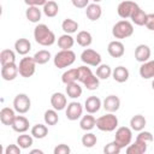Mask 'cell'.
<instances>
[{
    "label": "cell",
    "mask_w": 154,
    "mask_h": 154,
    "mask_svg": "<svg viewBox=\"0 0 154 154\" xmlns=\"http://www.w3.org/2000/svg\"><path fill=\"white\" fill-rule=\"evenodd\" d=\"M22 148L18 144H8L5 149V154H20Z\"/></svg>",
    "instance_id": "45"
},
{
    "label": "cell",
    "mask_w": 154,
    "mask_h": 154,
    "mask_svg": "<svg viewBox=\"0 0 154 154\" xmlns=\"http://www.w3.org/2000/svg\"><path fill=\"white\" fill-rule=\"evenodd\" d=\"M152 88H153V90H154V79H153V82H152Z\"/></svg>",
    "instance_id": "51"
},
{
    "label": "cell",
    "mask_w": 154,
    "mask_h": 154,
    "mask_svg": "<svg viewBox=\"0 0 154 154\" xmlns=\"http://www.w3.org/2000/svg\"><path fill=\"white\" fill-rule=\"evenodd\" d=\"M0 63L1 66L8 65V64H14L16 63V54L12 49H2L0 53Z\"/></svg>",
    "instance_id": "34"
},
{
    "label": "cell",
    "mask_w": 154,
    "mask_h": 154,
    "mask_svg": "<svg viewBox=\"0 0 154 154\" xmlns=\"http://www.w3.org/2000/svg\"><path fill=\"white\" fill-rule=\"evenodd\" d=\"M17 144H18L22 149H28V148H30V147L34 144V137H32V135H26V134L19 135V136L17 137Z\"/></svg>",
    "instance_id": "38"
},
{
    "label": "cell",
    "mask_w": 154,
    "mask_h": 154,
    "mask_svg": "<svg viewBox=\"0 0 154 154\" xmlns=\"http://www.w3.org/2000/svg\"><path fill=\"white\" fill-rule=\"evenodd\" d=\"M34 38L38 45L43 47H48L54 45L55 34L46 24H37L34 29Z\"/></svg>",
    "instance_id": "1"
},
{
    "label": "cell",
    "mask_w": 154,
    "mask_h": 154,
    "mask_svg": "<svg viewBox=\"0 0 154 154\" xmlns=\"http://www.w3.org/2000/svg\"><path fill=\"white\" fill-rule=\"evenodd\" d=\"M102 14V8L99 4L96 2H93V4H89L87 7H85V16L88 17L89 20L91 22H95L97 19H100Z\"/></svg>",
    "instance_id": "21"
},
{
    "label": "cell",
    "mask_w": 154,
    "mask_h": 154,
    "mask_svg": "<svg viewBox=\"0 0 154 154\" xmlns=\"http://www.w3.org/2000/svg\"><path fill=\"white\" fill-rule=\"evenodd\" d=\"M102 107L105 108L106 112H111L114 113L119 109L120 107V99L117 95H108L105 97V100L102 101Z\"/></svg>",
    "instance_id": "13"
},
{
    "label": "cell",
    "mask_w": 154,
    "mask_h": 154,
    "mask_svg": "<svg viewBox=\"0 0 154 154\" xmlns=\"http://www.w3.org/2000/svg\"><path fill=\"white\" fill-rule=\"evenodd\" d=\"M96 126V119L91 113H88L85 116L81 117L79 120V128L84 131H90L91 129H94Z\"/></svg>",
    "instance_id": "25"
},
{
    "label": "cell",
    "mask_w": 154,
    "mask_h": 154,
    "mask_svg": "<svg viewBox=\"0 0 154 154\" xmlns=\"http://www.w3.org/2000/svg\"><path fill=\"white\" fill-rule=\"evenodd\" d=\"M129 70L125 66H117L113 71H112V77L116 82L118 83H124L129 79Z\"/></svg>",
    "instance_id": "24"
},
{
    "label": "cell",
    "mask_w": 154,
    "mask_h": 154,
    "mask_svg": "<svg viewBox=\"0 0 154 154\" xmlns=\"http://www.w3.org/2000/svg\"><path fill=\"white\" fill-rule=\"evenodd\" d=\"M150 48L144 45V43H141L138 45L136 48H135V59L138 61V63H146L149 60L150 58Z\"/></svg>",
    "instance_id": "18"
},
{
    "label": "cell",
    "mask_w": 154,
    "mask_h": 154,
    "mask_svg": "<svg viewBox=\"0 0 154 154\" xmlns=\"http://www.w3.org/2000/svg\"><path fill=\"white\" fill-rule=\"evenodd\" d=\"M48 0H24L25 5L28 6H43Z\"/></svg>",
    "instance_id": "48"
},
{
    "label": "cell",
    "mask_w": 154,
    "mask_h": 154,
    "mask_svg": "<svg viewBox=\"0 0 154 154\" xmlns=\"http://www.w3.org/2000/svg\"><path fill=\"white\" fill-rule=\"evenodd\" d=\"M16 109L14 108H10V107H4L0 111V122L4 125L11 126L16 119Z\"/></svg>",
    "instance_id": "20"
},
{
    "label": "cell",
    "mask_w": 154,
    "mask_h": 154,
    "mask_svg": "<svg viewBox=\"0 0 154 154\" xmlns=\"http://www.w3.org/2000/svg\"><path fill=\"white\" fill-rule=\"evenodd\" d=\"M89 1L90 0H71L72 5L76 8H85L89 5Z\"/></svg>",
    "instance_id": "47"
},
{
    "label": "cell",
    "mask_w": 154,
    "mask_h": 154,
    "mask_svg": "<svg viewBox=\"0 0 154 154\" xmlns=\"http://www.w3.org/2000/svg\"><path fill=\"white\" fill-rule=\"evenodd\" d=\"M18 65L16 63L1 66V77L4 81H13L18 76Z\"/></svg>",
    "instance_id": "14"
},
{
    "label": "cell",
    "mask_w": 154,
    "mask_h": 154,
    "mask_svg": "<svg viewBox=\"0 0 154 154\" xmlns=\"http://www.w3.org/2000/svg\"><path fill=\"white\" fill-rule=\"evenodd\" d=\"M51 57H52L51 52L47 49H41L34 54V59H35L36 64H38V65H43V64L48 63L51 60Z\"/></svg>",
    "instance_id": "39"
},
{
    "label": "cell",
    "mask_w": 154,
    "mask_h": 154,
    "mask_svg": "<svg viewBox=\"0 0 154 154\" xmlns=\"http://www.w3.org/2000/svg\"><path fill=\"white\" fill-rule=\"evenodd\" d=\"M31 49V43L28 38H18L14 42V51L19 54V55H26Z\"/></svg>",
    "instance_id": "23"
},
{
    "label": "cell",
    "mask_w": 154,
    "mask_h": 154,
    "mask_svg": "<svg viewBox=\"0 0 154 154\" xmlns=\"http://www.w3.org/2000/svg\"><path fill=\"white\" fill-rule=\"evenodd\" d=\"M147 124V120L146 118L142 116V114H136L131 119H130V128L134 130V131H141L144 129Z\"/></svg>",
    "instance_id": "29"
},
{
    "label": "cell",
    "mask_w": 154,
    "mask_h": 154,
    "mask_svg": "<svg viewBox=\"0 0 154 154\" xmlns=\"http://www.w3.org/2000/svg\"><path fill=\"white\" fill-rule=\"evenodd\" d=\"M130 19H131V22L134 23V24H136V25H138V26H142V25H144L146 24V19H147V13L138 6L135 11H134V13L131 14V17H130Z\"/></svg>",
    "instance_id": "27"
},
{
    "label": "cell",
    "mask_w": 154,
    "mask_h": 154,
    "mask_svg": "<svg viewBox=\"0 0 154 154\" xmlns=\"http://www.w3.org/2000/svg\"><path fill=\"white\" fill-rule=\"evenodd\" d=\"M132 34H134V25L131 22L126 19H122L117 22L112 28V35L114 38H118V40L128 38Z\"/></svg>",
    "instance_id": "4"
},
{
    "label": "cell",
    "mask_w": 154,
    "mask_h": 154,
    "mask_svg": "<svg viewBox=\"0 0 154 154\" xmlns=\"http://www.w3.org/2000/svg\"><path fill=\"white\" fill-rule=\"evenodd\" d=\"M112 69L109 65L107 64H100L97 67H96V76L99 77V79H108L112 75Z\"/></svg>",
    "instance_id": "37"
},
{
    "label": "cell",
    "mask_w": 154,
    "mask_h": 154,
    "mask_svg": "<svg viewBox=\"0 0 154 154\" xmlns=\"http://www.w3.org/2000/svg\"><path fill=\"white\" fill-rule=\"evenodd\" d=\"M147 29L154 31V13H148L147 14V19H146V24Z\"/></svg>",
    "instance_id": "46"
},
{
    "label": "cell",
    "mask_w": 154,
    "mask_h": 154,
    "mask_svg": "<svg viewBox=\"0 0 154 154\" xmlns=\"http://www.w3.org/2000/svg\"><path fill=\"white\" fill-rule=\"evenodd\" d=\"M76 41L81 47H89L91 45V42H93V36H91V34L89 31L82 30V31H79L77 34Z\"/></svg>",
    "instance_id": "30"
},
{
    "label": "cell",
    "mask_w": 154,
    "mask_h": 154,
    "mask_svg": "<svg viewBox=\"0 0 154 154\" xmlns=\"http://www.w3.org/2000/svg\"><path fill=\"white\" fill-rule=\"evenodd\" d=\"M75 61H76V54H75V52L72 49H61L53 58L54 66L58 67V69L69 67Z\"/></svg>",
    "instance_id": "3"
},
{
    "label": "cell",
    "mask_w": 154,
    "mask_h": 154,
    "mask_svg": "<svg viewBox=\"0 0 154 154\" xmlns=\"http://www.w3.org/2000/svg\"><path fill=\"white\" fill-rule=\"evenodd\" d=\"M96 128L103 132H112L118 128V118L116 114L108 112L96 119Z\"/></svg>",
    "instance_id": "5"
},
{
    "label": "cell",
    "mask_w": 154,
    "mask_h": 154,
    "mask_svg": "<svg viewBox=\"0 0 154 154\" xmlns=\"http://www.w3.org/2000/svg\"><path fill=\"white\" fill-rule=\"evenodd\" d=\"M81 141H82L83 147H85V148H93L96 144V142H97V137L93 132H85L82 136V140Z\"/></svg>",
    "instance_id": "41"
},
{
    "label": "cell",
    "mask_w": 154,
    "mask_h": 154,
    "mask_svg": "<svg viewBox=\"0 0 154 154\" xmlns=\"http://www.w3.org/2000/svg\"><path fill=\"white\" fill-rule=\"evenodd\" d=\"M70 147L65 143H60L54 148V154H70Z\"/></svg>",
    "instance_id": "43"
},
{
    "label": "cell",
    "mask_w": 154,
    "mask_h": 154,
    "mask_svg": "<svg viewBox=\"0 0 154 154\" xmlns=\"http://www.w3.org/2000/svg\"><path fill=\"white\" fill-rule=\"evenodd\" d=\"M81 60H82L85 65L97 67V66L101 64L102 58H101L100 53H97L96 51H94V49H91V48H87V49H84V51L81 53Z\"/></svg>",
    "instance_id": "9"
},
{
    "label": "cell",
    "mask_w": 154,
    "mask_h": 154,
    "mask_svg": "<svg viewBox=\"0 0 154 154\" xmlns=\"http://www.w3.org/2000/svg\"><path fill=\"white\" fill-rule=\"evenodd\" d=\"M147 146H148V143L146 141H142L140 138H136L134 143H130L126 147L125 152L128 154H143V153L147 152Z\"/></svg>",
    "instance_id": "17"
},
{
    "label": "cell",
    "mask_w": 154,
    "mask_h": 154,
    "mask_svg": "<svg viewBox=\"0 0 154 154\" xmlns=\"http://www.w3.org/2000/svg\"><path fill=\"white\" fill-rule=\"evenodd\" d=\"M42 7H43L42 8V12L47 17H49V18L55 17L58 14V12H59V6H58V4L54 0H48Z\"/></svg>",
    "instance_id": "28"
},
{
    "label": "cell",
    "mask_w": 154,
    "mask_h": 154,
    "mask_svg": "<svg viewBox=\"0 0 154 154\" xmlns=\"http://www.w3.org/2000/svg\"><path fill=\"white\" fill-rule=\"evenodd\" d=\"M138 72L143 79L154 78V60H148L146 63H142Z\"/></svg>",
    "instance_id": "22"
},
{
    "label": "cell",
    "mask_w": 154,
    "mask_h": 154,
    "mask_svg": "<svg viewBox=\"0 0 154 154\" xmlns=\"http://www.w3.org/2000/svg\"><path fill=\"white\" fill-rule=\"evenodd\" d=\"M31 135L34 138L42 140L48 135V128L45 124H36L31 128Z\"/></svg>",
    "instance_id": "35"
},
{
    "label": "cell",
    "mask_w": 154,
    "mask_h": 154,
    "mask_svg": "<svg viewBox=\"0 0 154 154\" xmlns=\"http://www.w3.org/2000/svg\"><path fill=\"white\" fill-rule=\"evenodd\" d=\"M75 45V38L70 34H64L58 38V46L60 49H71Z\"/></svg>",
    "instance_id": "33"
},
{
    "label": "cell",
    "mask_w": 154,
    "mask_h": 154,
    "mask_svg": "<svg viewBox=\"0 0 154 154\" xmlns=\"http://www.w3.org/2000/svg\"><path fill=\"white\" fill-rule=\"evenodd\" d=\"M138 7V5L135 2V1H131V0H124L122 2H119L118 7H117V12H118V16L123 19H128L131 17V14L134 13V11Z\"/></svg>",
    "instance_id": "10"
},
{
    "label": "cell",
    "mask_w": 154,
    "mask_h": 154,
    "mask_svg": "<svg viewBox=\"0 0 154 154\" xmlns=\"http://www.w3.org/2000/svg\"><path fill=\"white\" fill-rule=\"evenodd\" d=\"M83 114V106L77 102V101H72L70 102L67 106H66V111H65V116L69 120L73 122V120H77L82 117Z\"/></svg>",
    "instance_id": "11"
},
{
    "label": "cell",
    "mask_w": 154,
    "mask_h": 154,
    "mask_svg": "<svg viewBox=\"0 0 154 154\" xmlns=\"http://www.w3.org/2000/svg\"><path fill=\"white\" fill-rule=\"evenodd\" d=\"M107 52L112 58H122L124 55V53H125V47H124L122 41L114 40V41H111L108 43Z\"/></svg>",
    "instance_id": "12"
},
{
    "label": "cell",
    "mask_w": 154,
    "mask_h": 154,
    "mask_svg": "<svg viewBox=\"0 0 154 154\" xmlns=\"http://www.w3.org/2000/svg\"><path fill=\"white\" fill-rule=\"evenodd\" d=\"M82 93H83L82 87L77 82L66 84V95L69 97H71V99H78L82 95Z\"/></svg>",
    "instance_id": "32"
},
{
    "label": "cell",
    "mask_w": 154,
    "mask_h": 154,
    "mask_svg": "<svg viewBox=\"0 0 154 154\" xmlns=\"http://www.w3.org/2000/svg\"><path fill=\"white\" fill-rule=\"evenodd\" d=\"M61 29L64 30L65 34H75L78 29V23L75 20V19H71V18H66L63 20L61 23Z\"/></svg>",
    "instance_id": "36"
},
{
    "label": "cell",
    "mask_w": 154,
    "mask_h": 154,
    "mask_svg": "<svg viewBox=\"0 0 154 154\" xmlns=\"http://www.w3.org/2000/svg\"><path fill=\"white\" fill-rule=\"evenodd\" d=\"M91 1H93V2H96V4H99L101 0H91Z\"/></svg>",
    "instance_id": "50"
},
{
    "label": "cell",
    "mask_w": 154,
    "mask_h": 154,
    "mask_svg": "<svg viewBox=\"0 0 154 154\" xmlns=\"http://www.w3.org/2000/svg\"><path fill=\"white\" fill-rule=\"evenodd\" d=\"M78 82H81L88 90H96L100 85V79L94 75L90 67L79 66L78 67Z\"/></svg>",
    "instance_id": "2"
},
{
    "label": "cell",
    "mask_w": 154,
    "mask_h": 154,
    "mask_svg": "<svg viewBox=\"0 0 154 154\" xmlns=\"http://www.w3.org/2000/svg\"><path fill=\"white\" fill-rule=\"evenodd\" d=\"M31 107V101H30V97L24 94V93H20V94H17L13 99V108L16 109L17 113L19 114H24L26 113Z\"/></svg>",
    "instance_id": "8"
},
{
    "label": "cell",
    "mask_w": 154,
    "mask_h": 154,
    "mask_svg": "<svg viewBox=\"0 0 154 154\" xmlns=\"http://www.w3.org/2000/svg\"><path fill=\"white\" fill-rule=\"evenodd\" d=\"M114 141L123 148H126L131 141H132V129L128 126H120L117 128L116 135H114Z\"/></svg>",
    "instance_id": "7"
},
{
    "label": "cell",
    "mask_w": 154,
    "mask_h": 154,
    "mask_svg": "<svg viewBox=\"0 0 154 154\" xmlns=\"http://www.w3.org/2000/svg\"><path fill=\"white\" fill-rule=\"evenodd\" d=\"M136 138H140V140L146 141L147 143H149V142L153 141V135H152L149 131H143V130H141V131H138V135H137Z\"/></svg>",
    "instance_id": "44"
},
{
    "label": "cell",
    "mask_w": 154,
    "mask_h": 154,
    "mask_svg": "<svg viewBox=\"0 0 154 154\" xmlns=\"http://www.w3.org/2000/svg\"><path fill=\"white\" fill-rule=\"evenodd\" d=\"M36 153H38V154H43V152H42L41 149H32V150H30V154H36Z\"/></svg>",
    "instance_id": "49"
},
{
    "label": "cell",
    "mask_w": 154,
    "mask_h": 154,
    "mask_svg": "<svg viewBox=\"0 0 154 154\" xmlns=\"http://www.w3.org/2000/svg\"><path fill=\"white\" fill-rule=\"evenodd\" d=\"M42 16V10L38 8V6H28L25 10V17L31 23H38Z\"/></svg>",
    "instance_id": "26"
},
{
    "label": "cell",
    "mask_w": 154,
    "mask_h": 154,
    "mask_svg": "<svg viewBox=\"0 0 154 154\" xmlns=\"http://www.w3.org/2000/svg\"><path fill=\"white\" fill-rule=\"evenodd\" d=\"M101 106H102V101L100 100V97L94 96V95L87 97V100L84 102V109L87 111V113H91V114L99 112Z\"/></svg>",
    "instance_id": "16"
},
{
    "label": "cell",
    "mask_w": 154,
    "mask_h": 154,
    "mask_svg": "<svg viewBox=\"0 0 154 154\" xmlns=\"http://www.w3.org/2000/svg\"><path fill=\"white\" fill-rule=\"evenodd\" d=\"M51 105L57 111H63L67 106V99L63 93H53L51 96Z\"/></svg>",
    "instance_id": "15"
},
{
    "label": "cell",
    "mask_w": 154,
    "mask_h": 154,
    "mask_svg": "<svg viewBox=\"0 0 154 154\" xmlns=\"http://www.w3.org/2000/svg\"><path fill=\"white\" fill-rule=\"evenodd\" d=\"M18 71H19V75L24 78L31 77L36 71V61H35L34 57L22 58L18 64Z\"/></svg>",
    "instance_id": "6"
},
{
    "label": "cell",
    "mask_w": 154,
    "mask_h": 154,
    "mask_svg": "<svg viewBox=\"0 0 154 154\" xmlns=\"http://www.w3.org/2000/svg\"><path fill=\"white\" fill-rule=\"evenodd\" d=\"M43 119H45L46 125H55L59 122V116H58L57 109H54V108L53 109H47L45 112Z\"/></svg>",
    "instance_id": "40"
},
{
    "label": "cell",
    "mask_w": 154,
    "mask_h": 154,
    "mask_svg": "<svg viewBox=\"0 0 154 154\" xmlns=\"http://www.w3.org/2000/svg\"><path fill=\"white\" fill-rule=\"evenodd\" d=\"M30 123L28 120V118H25L24 116H17L13 124L11 125V128L13 129V131L18 132V134H24L29 130Z\"/></svg>",
    "instance_id": "19"
},
{
    "label": "cell",
    "mask_w": 154,
    "mask_h": 154,
    "mask_svg": "<svg viewBox=\"0 0 154 154\" xmlns=\"http://www.w3.org/2000/svg\"><path fill=\"white\" fill-rule=\"evenodd\" d=\"M77 81H78V67L70 69V70L65 71L61 75V82L65 85L66 84H70V83H73V82H77Z\"/></svg>",
    "instance_id": "31"
},
{
    "label": "cell",
    "mask_w": 154,
    "mask_h": 154,
    "mask_svg": "<svg viewBox=\"0 0 154 154\" xmlns=\"http://www.w3.org/2000/svg\"><path fill=\"white\" fill-rule=\"evenodd\" d=\"M120 150H122V147L116 141H112V142L107 143L103 147V153L105 154H119Z\"/></svg>",
    "instance_id": "42"
}]
</instances>
